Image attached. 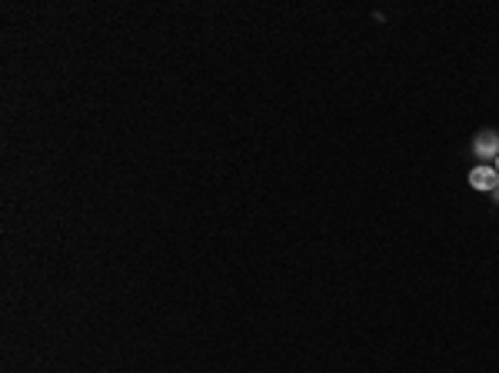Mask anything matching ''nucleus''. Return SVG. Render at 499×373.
I'll list each match as a JSON object with an SVG mask.
<instances>
[{"label": "nucleus", "instance_id": "obj_3", "mask_svg": "<svg viewBox=\"0 0 499 373\" xmlns=\"http://www.w3.org/2000/svg\"><path fill=\"white\" fill-rule=\"evenodd\" d=\"M493 197H496V204H499V183H496V190H493Z\"/></svg>", "mask_w": 499, "mask_h": 373}, {"label": "nucleus", "instance_id": "obj_1", "mask_svg": "<svg viewBox=\"0 0 499 373\" xmlns=\"http://www.w3.org/2000/svg\"><path fill=\"white\" fill-rule=\"evenodd\" d=\"M473 154L483 157V160H496L499 157V133L496 130H483L473 140Z\"/></svg>", "mask_w": 499, "mask_h": 373}, {"label": "nucleus", "instance_id": "obj_4", "mask_svg": "<svg viewBox=\"0 0 499 373\" xmlns=\"http://www.w3.org/2000/svg\"><path fill=\"white\" fill-rule=\"evenodd\" d=\"M496 174H499V157H496Z\"/></svg>", "mask_w": 499, "mask_h": 373}, {"label": "nucleus", "instance_id": "obj_2", "mask_svg": "<svg viewBox=\"0 0 499 373\" xmlns=\"http://www.w3.org/2000/svg\"><path fill=\"white\" fill-rule=\"evenodd\" d=\"M496 183H499L496 167H473L470 170V187H473V190H496Z\"/></svg>", "mask_w": 499, "mask_h": 373}]
</instances>
